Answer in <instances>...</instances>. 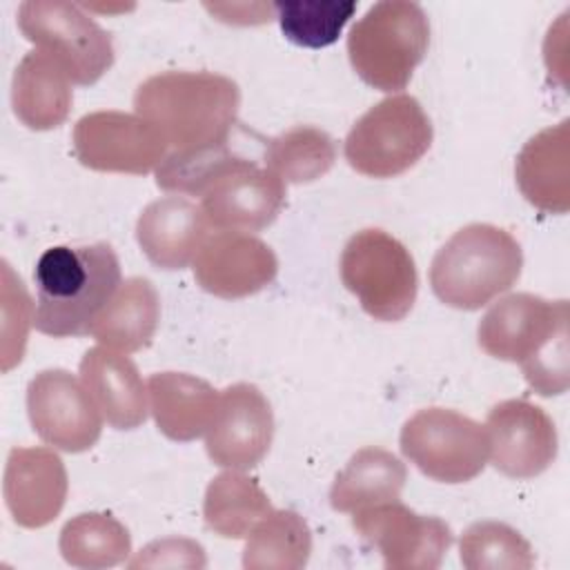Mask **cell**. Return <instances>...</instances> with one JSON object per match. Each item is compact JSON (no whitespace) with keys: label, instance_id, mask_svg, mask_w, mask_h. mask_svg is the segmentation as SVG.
I'll return each instance as SVG.
<instances>
[{"label":"cell","instance_id":"1","mask_svg":"<svg viewBox=\"0 0 570 570\" xmlns=\"http://www.w3.org/2000/svg\"><path fill=\"white\" fill-rule=\"evenodd\" d=\"M476 338L485 354L519 363L537 394L554 396L568 390V301L508 294L483 314Z\"/></svg>","mask_w":570,"mask_h":570},{"label":"cell","instance_id":"2","mask_svg":"<svg viewBox=\"0 0 570 570\" xmlns=\"http://www.w3.org/2000/svg\"><path fill=\"white\" fill-rule=\"evenodd\" d=\"M240 107L238 85L214 71H163L142 80L134 109L174 151L225 145Z\"/></svg>","mask_w":570,"mask_h":570},{"label":"cell","instance_id":"3","mask_svg":"<svg viewBox=\"0 0 570 570\" xmlns=\"http://www.w3.org/2000/svg\"><path fill=\"white\" fill-rule=\"evenodd\" d=\"M33 281L36 330L53 338L82 336L120 287V263L109 243L58 245L38 258Z\"/></svg>","mask_w":570,"mask_h":570},{"label":"cell","instance_id":"4","mask_svg":"<svg viewBox=\"0 0 570 570\" xmlns=\"http://www.w3.org/2000/svg\"><path fill=\"white\" fill-rule=\"evenodd\" d=\"M517 238L490 223H470L434 254L430 285L436 298L456 309H479L508 292L521 276Z\"/></svg>","mask_w":570,"mask_h":570},{"label":"cell","instance_id":"5","mask_svg":"<svg viewBox=\"0 0 570 570\" xmlns=\"http://www.w3.org/2000/svg\"><path fill=\"white\" fill-rule=\"evenodd\" d=\"M430 22L421 4L383 0L350 29L347 56L363 82L379 91H401L425 58Z\"/></svg>","mask_w":570,"mask_h":570},{"label":"cell","instance_id":"6","mask_svg":"<svg viewBox=\"0 0 570 570\" xmlns=\"http://www.w3.org/2000/svg\"><path fill=\"white\" fill-rule=\"evenodd\" d=\"M338 272L343 285L376 321H401L416 301L414 258L399 238L383 229L367 227L350 236Z\"/></svg>","mask_w":570,"mask_h":570},{"label":"cell","instance_id":"7","mask_svg":"<svg viewBox=\"0 0 570 570\" xmlns=\"http://www.w3.org/2000/svg\"><path fill=\"white\" fill-rule=\"evenodd\" d=\"M432 122L414 96H387L370 107L345 136L352 169L372 178H392L414 167L432 145Z\"/></svg>","mask_w":570,"mask_h":570},{"label":"cell","instance_id":"8","mask_svg":"<svg viewBox=\"0 0 570 570\" xmlns=\"http://www.w3.org/2000/svg\"><path fill=\"white\" fill-rule=\"evenodd\" d=\"M18 27L73 85H94L114 65L111 36L73 2L27 0L18 9Z\"/></svg>","mask_w":570,"mask_h":570},{"label":"cell","instance_id":"9","mask_svg":"<svg viewBox=\"0 0 570 570\" xmlns=\"http://www.w3.org/2000/svg\"><path fill=\"white\" fill-rule=\"evenodd\" d=\"M399 443L410 463L441 483L472 481L488 463L485 428L448 407L412 414L401 428Z\"/></svg>","mask_w":570,"mask_h":570},{"label":"cell","instance_id":"10","mask_svg":"<svg viewBox=\"0 0 570 570\" xmlns=\"http://www.w3.org/2000/svg\"><path fill=\"white\" fill-rule=\"evenodd\" d=\"M356 534L376 548L390 570H434L452 546V530L439 517H423L396 501L352 512Z\"/></svg>","mask_w":570,"mask_h":570},{"label":"cell","instance_id":"11","mask_svg":"<svg viewBox=\"0 0 570 570\" xmlns=\"http://www.w3.org/2000/svg\"><path fill=\"white\" fill-rule=\"evenodd\" d=\"M167 147L163 134L138 114L91 111L73 125L76 158L96 171L149 174L165 160Z\"/></svg>","mask_w":570,"mask_h":570},{"label":"cell","instance_id":"12","mask_svg":"<svg viewBox=\"0 0 570 570\" xmlns=\"http://www.w3.org/2000/svg\"><path fill=\"white\" fill-rule=\"evenodd\" d=\"M33 432L65 452H85L100 439L102 414L82 381L67 370H42L27 385Z\"/></svg>","mask_w":570,"mask_h":570},{"label":"cell","instance_id":"13","mask_svg":"<svg viewBox=\"0 0 570 570\" xmlns=\"http://www.w3.org/2000/svg\"><path fill=\"white\" fill-rule=\"evenodd\" d=\"M488 456L510 479H534L557 459L559 436L543 407L525 399L497 403L485 419Z\"/></svg>","mask_w":570,"mask_h":570},{"label":"cell","instance_id":"14","mask_svg":"<svg viewBox=\"0 0 570 570\" xmlns=\"http://www.w3.org/2000/svg\"><path fill=\"white\" fill-rule=\"evenodd\" d=\"M274 439V412L252 383H234L218 396L205 432L207 456L227 470H249L263 461Z\"/></svg>","mask_w":570,"mask_h":570},{"label":"cell","instance_id":"15","mask_svg":"<svg viewBox=\"0 0 570 570\" xmlns=\"http://www.w3.org/2000/svg\"><path fill=\"white\" fill-rule=\"evenodd\" d=\"M278 274L272 247L249 232L218 229L194 258L196 283L218 298H243L265 289Z\"/></svg>","mask_w":570,"mask_h":570},{"label":"cell","instance_id":"16","mask_svg":"<svg viewBox=\"0 0 570 570\" xmlns=\"http://www.w3.org/2000/svg\"><path fill=\"white\" fill-rule=\"evenodd\" d=\"M283 205L285 183L247 158H238L200 196L209 227L229 232H258L276 220Z\"/></svg>","mask_w":570,"mask_h":570},{"label":"cell","instance_id":"17","mask_svg":"<svg viewBox=\"0 0 570 570\" xmlns=\"http://www.w3.org/2000/svg\"><path fill=\"white\" fill-rule=\"evenodd\" d=\"M69 481L62 459L49 448H11L4 465V503L22 528L51 523L67 499Z\"/></svg>","mask_w":570,"mask_h":570},{"label":"cell","instance_id":"18","mask_svg":"<svg viewBox=\"0 0 570 570\" xmlns=\"http://www.w3.org/2000/svg\"><path fill=\"white\" fill-rule=\"evenodd\" d=\"M207 236L209 223L200 205L183 196L149 203L136 223L140 249L160 269H183L194 263Z\"/></svg>","mask_w":570,"mask_h":570},{"label":"cell","instance_id":"19","mask_svg":"<svg viewBox=\"0 0 570 570\" xmlns=\"http://www.w3.org/2000/svg\"><path fill=\"white\" fill-rule=\"evenodd\" d=\"M80 381L111 428L134 430L145 423L149 412L147 385L122 352L105 345L89 347L80 358Z\"/></svg>","mask_w":570,"mask_h":570},{"label":"cell","instance_id":"20","mask_svg":"<svg viewBox=\"0 0 570 570\" xmlns=\"http://www.w3.org/2000/svg\"><path fill=\"white\" fill-rule=\"evenodd\" d=\"M570 122L534 134L519 151L514 176L530 205L550 214L570 209Z\"/></svg>","mask_w":570,"mask_h":570},{"label":"cell","instance_id":"21","mask_svg":"<svg viewBox=\"0 0 570 570\" xmlns=\"http://www.w3.org/2000/svg\"><path fill=\"white\" fill-rule=\"evenodd\" d=\"M149 410L158 430L171 441L203 436L214 419L220 392L183 372H158L147 381Z\"/></svg>","mask_w":570,"mask_h":570},{"label":"cell","instance_id":"22","mask_svg":"<svg viewBox=\"0 0 570 570\" xmlns=\"http://www.w3.org/2000/svg\"><path fill=\"white\" fill-rule=\"evenodd\" d=\"M71 100V80L65 69L38 49L24 53L11 80V105L18 120L36 131L60 127L69 116Z\"/></svg>","mask_w":570,"mask_h":570},{"label":"cell","instance_id":"23","mask_svg":"<svg viewBox=\"0 0 570 570\" xmlns=\"http://www.w3.org/2000/svg\"><path fill=\"white\" fill-rule=\"evenodd\" d=\"M160 321V298L149 278L131 276L120 283L98 312L89 334L105 347L131 354L147 347Z\"/></svg>","mask_w":570,"mask_h":570},{"label":"cell","instance_id":"24","mask_svg":"<svg viewBox=\"0 0 570 570\" xmlns=\"http://www.w3.org/2000/svg\"><path fill=\"white\" fill-rule=\"evenodd\" d=\"M407 481L405 463L383 448L356 450L336 474L330 503L336 512H356L376 503L396 501Z\"/></svg>","mask_w":570,"mask_h":570},{"label":"cell","instance_id":"25","mask_svg":"<svg viewBox=\"0 0 570 570\" xmlns=\"http://www.w3.org/2000/svg\"><path fill=\"white\" fill-rule=\"evenodd\" d=\"M272 512L267 492L243 470H227L214 476L205 490L203 517L209 530L225 539H243Z\"/></svg>","mask_w":570,"mask_h":570},{"label":"cell","instance_id":"26","mask_svg":"<svg viewBox=\"0 0 570 570\" xmlns=\"http://www.w3.org/2000/svg\"><path fill=\"white\" fill-rule=\"evenodd\" d=\"M312 552L307 521L294 510H274L247 534L243 566L247 570H296Z\"/></svg>","mask_w":570,"mask_h":570},{"label":"cell","instance_id":"27","mask_svg":"<svg viewBox=\"0 0 570 570\" xmlns=\"http://www.w3.org/2000/svg\"><path fill=\"white\" fill-rule=\"evenodd\" d=\"M58 548L69 566L100 570L118 566L129 557L131 537L116 517L82 512L62 525Z\"/></svg>","mask_w":570,"mask_h":570},{"label":"cell","instance_id":"28","mask_svg":"<svg viewBox=\"0 0 570 570\" xmlns=\"http://www.w3.org/2000/svg\"><path fill=\"white\" fill-rule=\"evenodd\" d=\"M336 160L332 136L312 125L292 127L265 147V167L287 183H312L325 176Z\"/></svg>","mask_w":570,"mask_h":570},{"label":"cell","instance_id":"29","mask_svg":"<svg viewBox=\"0 0 570 570\" xmlns=\"http://www.w3.org/2000/svg\"><path fill=\"white\" fill-rule=\"evenodd\" d=\"M459 552L468 570H528L534 566L532 546L501 521L472 523L461 534Z\"/></svg>","mask_w":570,"mask_h":570},{"label":"cell","instance_id":"30","mask_svg":"<svg viewBox=\"0 0 570 570\" xmlns=\"http://www.w3.org/2000/svg\"><path fill=\"white\" fill-rule=\"evenodd\" d=\"M281 31L294 45L321 49L336 42L338 33L356 11L354 0L321 2H276Z\"/></svg>","mask_w":570,"mask_h":570},{"label":"cell","instance_id":"31","mask_svg":"<svg viewBox=\"0 0 570 570\" xmlns=\"http://www.w3.org/2000/svg\"><path fill=\"white\" fill-rule=\"evenodd\" d=\"M238 158L227 142L171 151L156 167V185L171 194L203 196Z\"/></svg>","mask_w":570,"mask_h":570},{"label":"cell","instance_id":"32","mask_svg":"<svg viewBox=\"0 0 570 570\" xmlns=\"http://www.w3.org/2000/svg\"><path fill=\"white\" fill-rule=\"evenodd\" d=\"M33 321L36 312L24 283L13 274L11 265L2 261V372H9L22 361Z\"/></svg>","mask_w":570,"mask_h":570},{"label":"cell","instance_id":"33","mask_svg":"<svg viewBox=\"0 0 570 570\" xmlns=\"http://www.w3.org/2000/svg\"><path fill=\"white\" fill-rule=\"evenodd\" d=\"M129 568H203L205 566V550L200 543L183 537L158 539L145 546L136 559L127 563Z\"/></svg>","mask_w":570,"mask_h":570}]
</instances>
